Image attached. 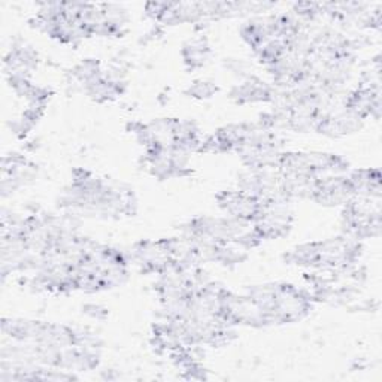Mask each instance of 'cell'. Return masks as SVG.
I'll use <instances>...</instances> for the list:
<instances>
[{
  "label": "cell",
  "mask_w": 382,
  "mask_h": 382,
  "mask_svg": "<svg viewBox=\"0 0 382 382\" xmlns=\"http://www.w3.org/2000/svg\"><path fill=\"white\" fill-rule=\"evenodd\" d=\"M220 208L229 214L230 218L254 223L259 217L263 202L245 191H223L218 196Z\"/></svg>",
  "instance_id": "cell-1"
},
{
  "label": "cell",
  "mask_w": 382,
  "mask_h": 382,
  "mask_svg": "<svg viewBox=\"0 0 382 382\" xmlns=\"http://www.w3.org/2000/svg\"><path fill=\"white\" fill-rule=\"evenodd\" d=\"M233 97L239 103L267 102V101H274L275 93L272 87L267 86L266 82L257 78H249L248 81L240 84L239 87H236Z\"/></svg>",
  "instance_id": "cell-2"
},
{
  "label": "cell",
  "mask_w": 382,
  "mask_h": 382,
  "mask_svg": "<svg viewBox=\"0 0 382 382\" xmlns=\"http://www.w3.org/2000/svg\"><path fill=\"white\" fill-rule=\"evenodd\" d=\"M208 57V47L203 40H193L190 45L184 48V59L191 67H201L205 64Z\"/></svg>",
  "instance_id": "cell-3"
},
{
  "label": "cell",
  "mask_w": 382,
  "mask_h": 382,
  "mask_svg": "<svg viewBox=\"0 0 382 382\" xmlns=\"http://www.w3.org/2000/svg\"><path fill=\"white\" fill-rule=\"evenodd\" d=\"M191 94L194 97H210L212 94H214L217 91V87L214 86V82H209V81H197L193 84V87L190 89Z\"/></svg>",
  "instance_id": "cell-4"
}]
</instances>
